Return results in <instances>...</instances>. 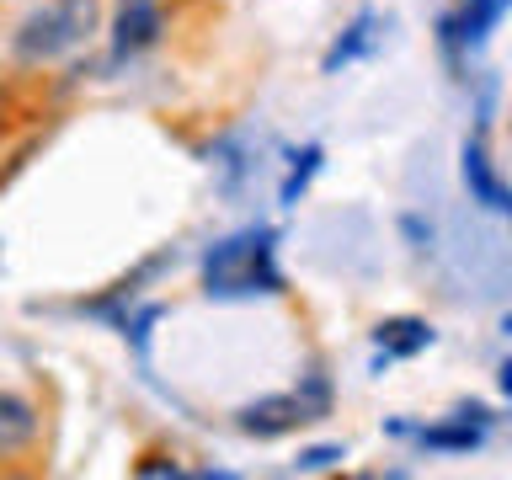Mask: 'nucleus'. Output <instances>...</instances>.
<instances>
[{
	"instance_id": "1",
	"label": "nucleus",
	"mask_w": 512,
	"mask_h": 480,
	"mask_svg": "<svg viewBox=\"0 0 512 480\" xmlns=\"http://www.w3.org/2000/svg\"><path fill=\"white\" fill-rule=\"evenodd\" d=\"M102 32V0H38L11 27L6 54L16 70H48L64 64Z\"/></svg>"
},
{
	"instance_id": "2",
	"label": "nucleus",
	"mask_w": 512,
	"mask_h": 480,
	"mask_svg": "<svg viewBox=\"0 0 512 480\" xmlns=\"http://www.w3.org/2000/svg\"><path fill=\"white\" fill-rule=\"evenodd\" d=\"M203 294L208 299H256V294H283L278 272V230L272 224H251L214 240L203 251Z\"/></svg>"
},
{
	"instance_id": "3",
	"label": "nucleus",
	"mask_w": 512,
	"mask_h": 480,
	"mask_svg": "<svg viewBox=\"0 0 512 480\" xmlns=\"http://www.w3.org/2000/svg\"><path fill=\"white\" fill-rule=\"evenodd\" d=\"M166 38V6L160 0H123L112 11V59H139Z\"/></svg>"
},
{
	"instance_id": "4",
	"label": "nucleus",
	"mask_w": 512,
	"mask_h": 480,
	"mask_svg": "<svg viewBox=\"0 0 512 480\" xmlns=\"http://www.w3.org/2000/svg\"><path fill=\"white\" fill-rule=\"evenodd\" d=\"M235 427L246 432V438H256V443H272V438H288V432L310 427V411L299 406L294 390H283V395L246 400V406L235 411Z\"/></svg>"
},
{
	"instance_id": "5",
	"label": "nucleus",
	"mask_w": 512,
	"mask_h": 480,
	"mask_svg": "<svg viewBox=\"0 0 512 480\" xmlns=\"http://www.w3.org/2000/svg\"><path fill=\"white\" fill-rule=\"evenodd\" d=\"M38 438H43L38 400H27V395H16V390H0V459L32 454Z\"/></svg>"
},
{
	"instance_id": "6",
	"label": "nucleus",
	"mask_w": 512,
	"mask_h": 480,
	"mask_svg": "<svg viewBox=\"0 0 512 480\" xmlns=\"http://www.w3.org/2000/svg\"><path fill=\"white\" fill-rule=\"evenodd\" d=\"M384 27H390V22H384L379 11H358V16H352V22H347L342 32H336V43L326 48V59H320V70H326V75H342L347 64L368 59V54H374V48L384 43Z\"/></svg>"
},
{
	"instance_id": "7",
	"label": "nucleus",
	"mask_w": 512,
	"mask_h": 480,
	"mask_svg": "<svg viewBox=\"0 0 512 480\" xmlns=\"http://www.w3.org/2000/svg\"><path fill=\"white\" fill-rule=\"evenodd\" d=\"M438 342V331L427 326L422 315H390L374 326V347H379V368L395 363V358H416V352H427Z\"/></svg>"
},
{
	"instance_id": "8",
	"label": "nucleus",
	"mask_w": 512,
	"mask_h": 480,
	"mask_svg": "<svg viewBox=\"0 0 512 480\" xmlns=\"http://www.w3.org/2000/svg\"><path fill=\"white\" fill-rule=\"evenodd\" d=\"M507 11H512V0H459V11H454L459 43H464V48H480V43L491 38V27L502 22Z\"/></svg>"
},
{
	"instance_id": "9",
	"label": "nucleus",
	"mask_w": 512,
	"mask_h": 480,
	"mask_svg": "<svg viewBox=\"0 0 512 480\" xmlns=\"http://www.w3.org/2000/svg\"><path fill=\"white\" fill-rule=\"evenodd\" d=\"M411 438L422 448H443V454H470L486 438V427L464 422V416H448V422H432V427H411Z\"/></svg>"
},
{
	"instance_id": "10",
	"label": "nucleus",
	"mask_w": 512,
	"mask_h": 480,
	"mask_svg": "<svg viewBox=\"0 0 512 480\" xmlns=\"http://www.w3.org/2000/svg\"><path fill=\"white\" fill-rule=\"evenodd\" d=\"M464 187H470V198L480 203V208H502V176L491 171V160H486V150H480V139H470L464 144Z\"/></svg>"
},
{
	"instance_id": "11",
	"label": "nucleus",
	"mask_w": 512,
	"mask_h": 480,
	"mask_svg": "<svg viewBox=\"0 0 512 480\" xmlns=\"http://www.w3.org/2000/svg\"><path fill=\"white\" fill-rule=\"evenodd\" d=\"M320 160H326V150L320 144H304V150L288 155V171H283V187H278V208H299V198L310 192Z\"/></svg>"
},
{
	"instance_id": "12",
	"label": "nucleus",
	"mask_w": 512,
	"mask_h": 480,
	"mask_svg": "<svg viewBox=\"0 0 512 480\" xmlns=\"http://www.w3.org/2000/svg\"><path fill=\"white\" fill-rule=\"evenodd\" d=\"M294 395H299V406L310 411V422H320V416H331V374H326L320 363H310V368L299 374Z\"/></svg>"
},
{
	"instance_id": "13",
	"label": "nucleus",
	"mask_w": 512,
	"mask_h": 480,
	"mask_svg": "<svg viewBox=\"0 0 512 480\" xmlns=\"http://www.w3.org/2000/svg\"><path fill=\"white\" fill-rule=\"evenodd\" d=\"M166 315V304H134V310L123 315V336H128V347L139 352V358H150V331H155V320Z\"/></svg>"
},
{
	"instance_id": "14",
	"label": "nucleus",
	"mask_w": 512,
	"mask_h": 480,
	"mask_svg": "<svg viewBox=\"0 0 512 480\" xmlns=\"http://www.w3.org/2000/svg\"><path fill=\"white\" fill-rule=\"evenodd\" d=\"M342 459H347V448H342V443H310V448H299L294 475H326V470H336Z\"/></svg>"
},
{
	"instance_id": "15",
	"label": "nucleus",
	"mask_w": 512,
	"mask_h": 480,
	"mask_svg": "<svg viewBox=\"0 0 512 480\" xmlns=\"http://www.w3.org/2000/svg\"><path fill=\"white\" fill-rule=\"evenodd\" d=\"M128 470H134L139 480H176V475H187L182 464H176V454H139Z\"/></svg>"
},
{
	"instance_id": "16",
	"label": "nucleus",
	"mask_w": 512,
	"mask_h": 480,
	"mask_svg": "<svg viewBox=\"0 0 512 480\" xmlns=\"http://www.w3.org/2000/svg\"><path fill=\"white\" fill-rule=\"evenodd\" d=\"M502 390H507V395H512V358H507V363H502Z\"/></svg>"
},
{
	"instance_id": "17",
	"label": "nucleus",
	"mask_w": 512,
	"mask_h": 480,
	"mask_svg": "<svg viewBox=\"0 0 512 480\" xmlns=\"http://www.w3.org/2000/svg\"><path fill=\"white\" fill-rule=\"evenodd\" d=\"M0 134H6V91H0Z\"/></svg>"
},
{
	"instance_id": "18",
	"label": "nucleus",
	"mask_w": 512,
	"mask_h": 480,
	"mask_svg": "<svg viewBox=\"0 0 512 480\" xmlns=\"http://www.w3.org/2000/svg\"><path fill=\"white\" fill-rule=\"evenodd\" d=\"M502 214L512 219V192H502Z\"/></svg>"
},
{
	"instance_id": "19",
	"label": "nucleus",
	"mask_w": 512,
	"mask_h": 480,
	"mask_svg": "<svg viewBox=\"0 0 512 480\" xmlns=\"http://www.w3.org/2000/svg\"><path fill=\"white\" fill-rule=\"evenodd\" d=\"M502 331H507V336H512V315H502Z\"/></svg>"
},
{
	"instance_id": "20",
	"label": "nucleus",
	"mask_w": 512,
	"mask_h": 480,
	"mask_svg": "<svg viewBox=\"0 0 512 480\" xmlns=\"http://www.w3.org/2000/svg\"><path fill=\"white\" fill-rule=\"evenodd\" d=\"M118 6H123V0H118Z\"/></svg>"
}]
</instances>
